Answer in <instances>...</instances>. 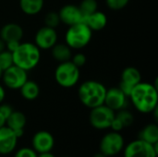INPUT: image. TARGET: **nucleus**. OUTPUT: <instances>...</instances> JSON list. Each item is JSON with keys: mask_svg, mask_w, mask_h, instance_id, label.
<instances>
[{"mask_svg": "<svg viewBox=\"0 0 158 157\" xmlns=\"http://www.w3.org/2000/svg\"><path fill=\"white\" fill-rule=\"evenodd\" d=\"M129 98L139 112L143 114L152 113L157 107V85L141 81L133 87Z\"/></svg>", "mask_w": 158, "mask_h": 157, "instance_id": "nucleus-1", "label": "nucleus"}, {"mask_svg": "<svg viewBox=\"0 0 158 157\" xmlns=\"http://www.w3.org/2000/svg\"><path fill=\"white\" fill-rule=\"evenodd\" d=\"M106 93V86L102 82L93 80L82 82L78 89L81 103L90 109L104 105Z\"/></svg>", "mask_w": 158, "mask_h": 157, "instance_id": "nucleus-2", "label": "nucleus"}, {"mask_svg": "<svg viewBox=\"0 0 158 157\" xmlns=\"http://www.w3.org/2000/svg\"><path fill=\"white\" fill-rule=\"evenodd\" d=\"M14 65L25 71L35 68L41 60V50L34 43L25 42L19 44L17 49L12 52Z\"/></svg>", "mask_w": 158, "mask_h": 157, "instance_id": "nucleus-3", "label": "nucleus"}, {"mask_svg": "<svg viewBox=\"0 0 158 157\" xmlns=\"http://www.w3.org/2000/svg\"><path fill=\"white\" fill-rule=\"evenodd\" d=\"M93 37V31L82 21L69 26L65 34V43L71 49L80 50L86 47Z\"/></svg>", "mask_w": 158, "mask_h": 157, "instance_id": "nucleus-4", "label": "nucleus"}, {"mask_svg": "<svg viewBox=\"0 0 158 157\" xmlns=\"http://www.w3.org/2000/svg\"><path fill=\"white\" fill-rule=\"evenodd\" d=\"M80 68L75 66L70 60L59 63L55 70V80L63 88H72L80 81Z\"/></svg>", "mask_w": 158, "mask_h": 157, "instance_id": "nucleus-5", "label": "nucleus"}, {"mask_svg": "<svg viewBox=\"0 0 158 157\" xmlns=\"http://www.w3.org/2000/svg\"><path fill=\"white\" fill-rule=\"evenodd\" d=\"M115 115V111L107 107L106 105H102L91 109L89 121L92 127L96 130H106L110 129Z\"/></svg>", "mask_w": 158, "mask_h": 157, "instance_id": "nucleus-6", "label": "nucleus"}, {"mask_svg": "<svg viewBox=\"0 0 158 157\" xmlns=\"http://www.w3.org/2000/svg\"><path fill=\"white\" fill-rule=\"evenodd\" d=\"M125 142L123 136L118 131H110L104 135L100 142V153L106 156H114L118 155L124 148Z\"/></svg>", "mask_w": 158, "mask_h": 157, "instance_id": "nucleus-7", "label": "nucleus"}, {"mask_svg": "<svg viewBox=\"0 0 158 157\" xmlns=\"http://www.w3.org/2000/svg\"><path fill=\"white\" fill-rule=\"evenodd\" d=\"M158 143L150 144L137 139L130 143L124 149V157H157Z\"/></svg>", "mask_w": 158, "mask_h": 157, "instance_id": "nucleus-8", "label": "nucleus"}, {"mask_svg": "<svg viewBox=\"0 0 158 157\" xmlns=\"http://www.w3.org/2000/svg\"><path fill=\"white\" fill-rule=\"evenodd\" d=\"M1 80L6 87L10 90H19V88L28 80L27 71L13 65L5 69L2 73Z\"/></svg>", "mask_w": 158, "mask_h": 157, "instance_id": "nucleus-9", "label": "nucleus"}, {"mask_svg": "<svg viewBox=\"0 0 158 157\" xmlns=\"http://www.w3.org/2000/svg\"><path fill=\"white\" fill-rule=\"evenodd\" d=\"M57 32L56 29L44 26L40 28L34 36V44L40 50H50L57 43Z\"/></svg>", "mask_w": 158, "mask_h": 157, "instance_id": "nucleus-10", "label": "nucleus"}, {"mask_svg": "<svg viewBox=\"0 0 158 157\" xmlns=\"http://www.w3.org/2000/svg\"><path fill=\"white\" fill-rule=\"evenodd\" d=\"M141 81L142 75L139 69L135 67H127L121 73V79L118 87L129 98L133 87Z\"/></svg>", "mask_w": 158, "mask_h": 157, "instance_id": "nucleus-11", "label": "nucleus"}, {"mask_svg": "<svg viewBox=\"0 0 158 157\" xmlns=\"http://www.w3.org/2000/svg\"><path fill=\"white\" fill-rule=\"evenodd\" d=\"M128 96L119 89V87H112L106 89L104 105H106L113 111L117 112L126 108Z\"/></svg>", "mask_w": 158, "mask_h": 157, "instance_id": "nucleus-12", "label": "nucleus"}, {"mask_svg": "<svg viewBox=\"0 0 158 157\" xmlns=\"http://www.w3.org/2000/svg\"><path fill=\"white\" fill-rule=\"evenodd\" d=\"M32 149L37 154L51 152L55 146V139L53 135L46 130L37 131L31 140Z\"/></svg>", "mask_w": 158, "mask_h": 157, "instance_id": "nucleus-13", "label": "nucleus"}, {"mask_svg": "<svg viewBox=\"0 0 158 157\" xmlns=\"http://www.w3.org/2000/svg\"><path fill=\"white\" fill-rule=\"evenodd\" d=\"M58 15L60 21L67 26H71L83 21V16L79 6L75 5L69 4L62 6L58 11Z\"/></svg>", "mask_w": 158, "mask_h": 157, "instance_id": "nucleus-14", "label": "nucleus"}, {"mask_svg": "<svg viewBox=\"0 0 158 157\" xmlns=\"http://www.w3.org/2000/svg\"><path fill=\"white\" fill-rule=\"evenodd\" d=\"M18 138L14 131L6 126L0 128V155H6L12 153L17 146Z\"/></svg>", "mask_w": 158, "mask_h": 157, "instance_id": "nucleus-15", "label": "nucleus"}, {"mask_svg": "<svg viewBox=\"0 0 158 157\" xmlns=\"http://www.w3.org/2000/svg\"><path fill=\"white\" fill-rule=\"evenodd\" d=\"M23 37V29L18 23H6L0 30V38L5 42H20Z\"/></svg>", "mask_w": 158, "mask_h": 157, "instance_id": "nucleus-16", "label": "nucleus"}, {"mask_svg": "<svg viewBox=\"0 0 158 157\" xmlns=\"http://www.w3.org/2000/svg\"><path fill=\"white\" fill-rule=\"evenodd\" d=\"M83 22L91 29L92 31H99L106 28L107 24V17L102 12L96 10L83 19Z\"/></svg>", "mask_w": 158, "mask_h": 157, "instance_id": "nucleus-17", "label": "nucleus"}, {"mask_svg": "<svg viewBox=\"0 0 158 157\" xmlns=\"http://www.w3.org/2000/svg\"><path fill=\"white\" fill-rule=\"evenodd\" d=\"M51 55L53 58L58 63L69 61L72 56V49L66 43H56L51 49Z\"/></svg>", "mask_w": 158, "mask_h": 157, "instance_id": "nucleus-18", "label": "nucleus"}, {"mask_svg": "<svg viewBox=\"0 0 158 157\" xmlns=\"http://www.w3.org/2000/svg\"><path fill=\"white\" fill-rule=\"evenodd\" d=\"M21 96L28 101H33L38 98L40 94V86L34 81H30L29 79L26 82L19 88Z\"/></svg>", "mask_w": 158, "mask_h": 157, "instance_id": "nucleus-19", "label": "nucleus"}, {"mask_svg": "<svg viewBox=\"0 0 158 157\" xmlns=\"http://www.w3.org/2000/svg\"><path fill=\"white\" fill-rule=\"evenodd\" d=\"M44 0H19L21 11L29 16H34L40 13L44 7Z\"/></svg>", "mask_w": 158, "mask_h": 157, "instance_id": "nucleus-20", "label": "nucleus"}, {"mask_svg": "<svg viewBox=\"0 0 158 157\" xmlns=\"http://www.w3.org/2000/svg\"><path fill=\"white\" fill-rule=\"evenodd\" d=\"M27 123L26 116L20 111H14L9 115L6 119V126L11 129L12 130H24Z\"/></svg>", "mask_w": 158, "mask_h": 157, "instance_id": "nucleus-21", "label": "nucleus"}, {"mask_svg": "<svg viewBox=\"0 0 158 157\" xmlns=\"http://www.w3.org/2000/svg\"><path fill=\"white\" fill-rule=\"evenodd\" d=\"M150 144L158 143V126L156 123L146 125L139 133V138Z\"/></svg>", "mask_w": 158, "mask_h": 157, "instance_id": "nucleus-22", "label": "nucleus"}, {"mask_svg": "<svg viewBox=\"0 0 158 157\" xmlns=\"http://www.w3.org/2000/svg\"><path fill=\"white\" fill-rule=\"evenodd\" d=\"M78 6L83 16V19L98 10V3L96 0H81Z\"/></svg>", "mask_w": 158, "mask_h": 157, "instance_id": "nucleus-23", "label": "nucleus"}, {"mask_svg": "<svg viewBox=\"0 0 158 157\" xmlns=\"http://www.w3.org/2000/svg\"><path fill=\"white\" fill-rule=\"evenodd\" d=\"M117 112L118 113L116 114V118L120 120V122L122 123L124 128H127V127H130L132 125V123L134 121V117L131 114V112L126 110L125 108L118 110Z\"/></svg>", "mask_w": 158, "mask_h": 157, "instance_id": "nucleus-24", "label": "nucleus"}, {"mask_svg": "<svg viewBox=\"0 0 158 157\" xmlns=\"http://www.w3.org/2000/svg\"><path fill=\"white\" fill-rule=\"evenodd\" d=\"M44 26L56 29L61 23L58 12L50 11V12L46 13L44 16Z\"/></svg>", "mask_w": 158, "mask_h": 157, "instance_id": "nucleus-25", "label": "nucleus"}, {"mask_svg": "<svg viewBox=\"0 0 158 157\" xmlns=\"http://www.w3.org/2000/svg\"><path fill=\"white\" fill-rule=\"evenodd\" d=\"M13 65H14V62H13L12 53L6 49L0 52V68L2 69V71H4L5 69L8 68L9 67Z\"/></svg>", "mask_w": 158, "mask_h": 157, "instance_id": "nucleus-26", "label": "nucleus"}, {"mask_svg": "<svg viewBox=\"0 0 158 157\" xmlns=\"http://www.w3.org/2000/svg\"><path fill=\"white\" fill-rule=\"evenodd\" d=\"M130 0H106V4L109 9L114 11H118L125 8Z\"/></svg>", "mask_w": 158, "mask_h": 157, "instance_id": "nucleus-27", "label": "nucleus"}, {"mask_svg": "<svg viewBox=\"0 0 158 157\" xmlns=\"http://www.w3.org/2000/svg\"><path fill=\"white\" fill-rule=\"evenodd\" d=\"M38 154L32 149V148H29V147H24V148H20L19 149L15 155L14 157H37Z\"/></svg>", "mask_w": 158, "mask_h": 157, "instance_id": "nucleus-28", "label": "nucleus"}, {"mask_svg": "<svg viewBox=\"0 0 158 157\" xmlns=\"http://www.w3.org/2000/svg\"><path fill=\"white\" fill-rule=\"evenodd\" d=\"M70 61L75 66H77L78 68H81V67H83L86 64L87 58H86V56L84 54H82V53H77L74 56L72 55Z\"/></svg>", "mask_w": 158, "mask_h": 157, "instance_id": "nucleus-29", "label": "nucleus"}, {"mask_svg": "<svg viewBox=\"0 0 158 157\" xmlns=\"http://www.w3.org/2000/svg\"><path fill=\"white\" fill-rule=\"evenodd\" d=\"M0 112L2 113V115L6 119L9 117V115L13 112V108L8 104H3L2 103V104H0Z\"/></svg>", "mask_w": 158, "mask_h": 157, "instance_id": "nucleus-30", "label": "nucleus"}, {"mask_svg": "<svg viewBox=\"0 0 158 157\" xmlns=\"http://www.w3.org/2000/svg\"><path fill=\"white\" fill-rule=\"evenodd\" d=\"M110 129L113 130V131H118L119 132L120 130H122L124 129L122 123L120 122V120L118 118H116V115H115V118L113 119L112 123H111V126H110Z\"/></svg>", "mask_w": 158, "mask_h": 157, "instance_id": "nucleus-31", "label": "nucleus"}, {"mask_svg": "<svg viewBox=\"0 0 158 157\" xmlns=\"http://www.w3.org/2000/svg\"><path fill=\"white\" fill-rule=\"evenodd\" d=\"M19 43H20V42H8V43H6V49L12 53L17 49V47L19 46Z\"/></svg>", "mask_w": 158, "mask_h": 157, "instance_id": "nucleus-32", "label": "nucleus"}, {"mask_svg": "<svg viewBox=\"0 0 158 157\" xmlns=\"http://www.w3.org/2000/svg\"><path fill=\"white\" fill-rule=\"evenodd\" d=\"M6 97V91L4 89V87L0 84V104H2L5 100Z\"/></svg>", "mask_w": 158, "mask_h": 157, "instance_id": "nucleus-33", "label": "nucleus"}, {"mask_svg": "<svg viewBox=\"0 0 158 157\" xmlns=\"http://www.w3.org/2000/svg\"><path fill=\"white\" fill-rule=\"evenodd\" d=\"M37 157H56L51 152H47V153H42V154H38Z\"/></svg>", "mask_w": 158, "mask_h": 157, "instance_id": "nucleus-34", "label": "nucleus"}, {"mask_svg": "<svg viewBox=\"0 0 158 157\" xmlns=\"http://www.w3.org/2000/svg\"><path fill=\"white\" fill-rule=\"evenodd\" d=\"M3 126H6V118L0 112V128L3 127Z\"/></svg>", "mask_w": 158, "mask_h": 157, "instance_id": "nucleus-35", "label": "nucleus"}, {"mask_svg": "<svg viewBox=\"0 0 158 157\" xmlns=\"http://www.w3.org/2000/svg\"><path fill=\"white\" fill-rule=\"evenodd\" d=\"M6 49V43L0 38V52L4 51Z\"/></svg>", "mask_w": 158, "mask_h": 157, "instance_id": "nucleus-36", "label": "nucleus"}, {"mask_svg": "<svg viewBox=\"0 0 158 157\" xmlns=\"http://www.w3.org/2000/svg\"><path fill=\"white\" fill-rule=\"evenodd\" d=\"M93 157H107V156H106L105 155H103L102 153H97V154H95L94 155Z\"/></svg>", "mask_w": 158, "mask_h": 157, "instance_id": "nucleus-37", "label": "nucleus"}, {"mask_svg": "<svg viewBox=\"0 0 158 157\" xmlns=\"http://www.w3.org/2000/svg\"><path fill=\"white\" fill-rule=\"evenodd\" d=\"M2 73H3V71H2V69L0 68V80H1V77H2Z\"/></svg>", "mask_w": 158, "mask_h": 157, "instance_id": "nucleus-38", "label": "nucleus"}, {"mask_svg": "<svg viewBox=\"0 0 158 157\" xmlns=\"http://www.w3.org/2000/svg\"><path fill=\"white\" fill-rule=\"evenodd\" d=\"M63 157H69V156H63Z\"/></svg>", "mask_w": 158, "mask_h": 157, "instance_id": "nucleus-39", "label": "nucleus"}]
</instances>
